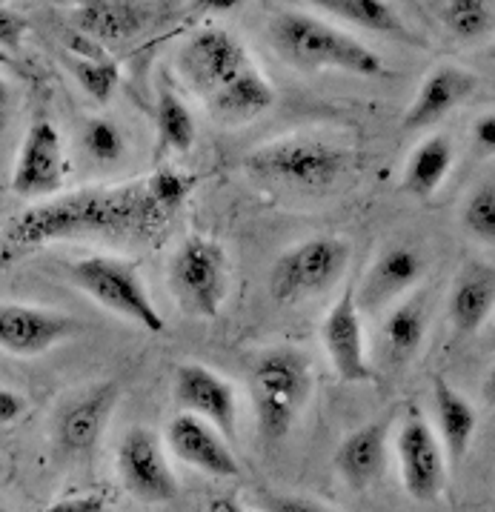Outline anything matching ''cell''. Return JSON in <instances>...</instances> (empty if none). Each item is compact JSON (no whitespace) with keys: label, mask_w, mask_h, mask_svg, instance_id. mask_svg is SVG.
<instances>
[{"label":"cell","mask_w":495,"mask_h":512,"mask_svg":"<svg viewBox=\"0 0 495 512\" xmlns=\"http://www.w3.org/2000/svg\"><path fill=\"white\" fill-rule=\"evenodd\" d=\"M0 470H3V461H0Z\"/></svg>","instance_id":"42"},{"label":"cell","mask_w":495,"mask_h":512,"mask_svg":"<svg viewBox=\"0 0 495 512\" xmlns=\"http://www.w3.org/2000/svg\"><path fill=\"white\" fill-rule=\"evenodd\" d=\"M9 101H12L9 83L0 78V126H3V121H6V112H9Z\"/></svg>","instance_id":"39"},{"label":"cell","mask_w":495,"mask_h":512,"mask_svg":"<svg viewBox=\"0 0 495 512\" xmlns=\"http://www.w3.org/2000/svg\"><path fill=\"white\" fill-rule=\"evenodd\" d=\"M461 221L473 238L495 246V184H484L475 189L464 204Z\"/></svg>","instance_id":"29"},{"label":"cell","mask_w":495,"mask_h":512,"mask_svg":"<svg viewBox=\"0 0 495 512\" xmlns=\"http://www.w3.org/2000/svg\"><path fill=\"white\" fill-rule=\"evenodd\" d=\"M247 166L255 175L287 181L295 186H330L350 169V152L344 146L315 138H284L261 146L249 155Z\"/></svg>","instance_id":"7"},{"label":"cell","mask_w":495,"mask_h":512,"mask_svg":"<svg viewBox=\"0 0 495 512\" xmlns=\"http://www.w3.org/2000/svg\"><path fill=\"white\" fill-rule=\"evenodd\" d=\"M390 418H378L361 430L350 432L335 452V470L352 490L372 487L387 467Z\"/></svg>","instance_id":"18"},{"label":"cell","mask_w":495,"mask_h":512,"mask_svg":"<svg viewBox=\"0 0 495 512\" xmlns=\"http://www.w3.org/2000/svg\"><path fill=\"white\" fill-rule=\"evenodd\" d=\"M473 141L481 152L495 155V112H487L473 123Z\"/></svg>","instance_id":"36"},{"label":"cell","mask_w":495,"mask_h":512,"mask_svg":"<svg viewBox=\"0 0 495 512\" xmlns=\"http://www.w3.org/2000/svg\"><path fill=\"white\" fill-rule=\"evenodd\" d=\"M189 192V175L161 169L144 181L86 186L29 206L0 232V272L58 241L101 238L112 244L152 246L164 238Z\"/></svg>","instance_id":"1"},{"label":"cell","mask_w":495,"mask_h":512,"mask_svg":"<svg viewBox=\"0 0 495 512\" xmlns=\"http://www.w3.org/2000/svg\"><path fill=\"white\" fill-rule=\"evenodd\" d=\"M75 69V78L83 86V92L98 103H109V98L115 95L118 89V66L106 58L98 61H89V58H78L72 63Z\"/></svg>","instance_id":"30"},{"label":"cell","mask_w":495,"mask_h":512,"mask_svg":"<svg viewBox=\"0 0 495 512\" xmlns=\"http://www.w3.org/2000/svg\"><path fill=\"white\" fill-rule=\"evenodd\" d=\"M350 244L332 235L310 238L284 252L272 267V298L278 304H295L332 289L350 267Z\"/></svg>","instance_id":"6"},{"label":"cell","mask_w":495,"mask_h":512,"mask_svg":"<svg viewBox=\"0 0 495 512\" xmlns=\"http://www.w3.org/2000/svg\"><path fill=\"white\" fill-rule=\"evenodd\" d=\"M69 272H72L75 287L109 312L138 324L149 335H158L166 329L164 315L155 307L135 264L112 258V255H92V258L75 261Z\"/></svg>","instance_id":"5"},{"label":"cell","mask_w":495,"mask_h":512,"mask_svg":"<svg viewBox=\"0 0 495 512\" xmlns=\"http://www.w3.org/2000/svg\"><path fill=\"white\" fill-rule=\"evenodd\" d=\"M0 512H6V510H3V504H0Z\"/></svg>","instance_id":"41"},{"label":"cell","mask_w":495,"mask_h":512,"mask_svg":"<svg viewBox=\"0 0 495 512\" xmlns=\"http://www.w3.org/2000/svg\"><path fill=\"white\" fill-rule=\"evenodd\" d=\"M384 344L390 349L395 361H407L421 349V341L427 335V312L421 301H404L392 309L381 327Z\"/></svg>","instance_id":"27"},{"label":"cell","mask_w":495,"mask_h":512,"mask_svg":"<svg viewBox=\"0 0 495 512\" xmlns=\"http://www.w3.org/2000/svg\"><path fill=\"white\" fill-rule=\"evenodd\" d=\"M0 63H9V55H6V52H0Z\"/></svg>","instance_id":"40"},{"label":"cell","mask_w":495,"mask_h":512,"mask_svg":"<svg viewBox=\"0 0 495 512\" xmlns=\"http://www.w3.org/2000/svg\"><path fill=\"white\" fill-rule=\"evenodd\" d=\"M481 395H484V401L495 407V367L487 372V378H484V387H481Z\"/></svg>","instance_id":"38"},{"label":"cell","mask_w":495,"mask_h":512,"mask_svg":"<svg viewBox=\"0 0 495 512\" xmlns=\"http://www.w3.org/2000/svg\"><path fill=\"white\" fill-rule=\"evenodd\" d=\"M23 412H26V398H23V395H18V392L0 387V427H6V424H15Z\"/></svg>","instance_id":"35"},{"label":"cell","mask_w":495,"mask_h":512,"mask_svg":"<svg viewBox=\"0 0 495 512\" xmlns=\"http://www.w3.org/2000/svg\"><path fill=\"white\" fill-rule=\"evenodd\" d=\"M209 512H249L244 504H238L235 498H215L209 504Z\"/></svg>","instance_id":"37"},{"label":"cell","mask_w":495,"mask_h":512,"mask_svg":"<svg viewBox=\"0 0 495 512\" xmlns=\"http://www.w3.org/2000/svg\"><path fill=\"white\" fill-rule=\"evenodd\" d=\"M321 338H324L332 369L344 384L370 381L372 367L367 358V344H364V321H361V307L352 289H347L332 304L321 327Z\"/></svg>","instance_id":"13"},{"label":"cell","mask_w":495,"mask_h":512,"mask_svg":"<svg viewBox=\"0 0 495 512\" xmlns=\"http://www.w3.org/2000/svg\"><path fill=\"white\" fill-rule=\"evenodd\" d=\"M264 510L267 512H332L330 507L301 498V495H264Z\"/></svg>","instance_id":"33"},{"label":"cell","mask_w":495,"mask_h":512,"mask_svg":"<svg viewBox=\"0 0 495 512\" xmlns=\"http://www.w3.org/2000/svg\"><path fill=\"white\" fill-rule=\"evenodd\" d=\"M75 332V321L55 309L0 304V349L32 358L66 341Z\"/></svg>","instance_id":"15"},{"label":"cell","mask_w":495,"mask_h":512,"mask_svg":"<svg viewBox=\"0 0 495 512\" xmlns=\"http://www.w3.org/2000/svg\"><path fill=\"white\" fill-rule=\"evenodd\" d=\"M310 361L304 352L275 349L258 358L249 375V392L258 432L267 441L287 438L310 395Z\"/></svg>","instance_id":"3"},{"label":"cell","mask_w":495,"mask_h":512,"mask_svg":"<svg viewBox=\"0 0 495 512\" xmlns=\"http://www.w3.org/2000/svg\"><path fill=\"white\" fill-rule=\"evenodd\" d=\"M172 395L181 410L209 421L229 444L235 441L238 398H235V390L227 378H221L218 372H212L204 364H181L175 369Z\"/></svg>","instance_id":"11"},{"label":"cell","mask_w":495,"mask_h":512,"mask_svg":"<svg viewBox=\"0 0 495 512\" xmlns=\"http://www.w3.org/2000/svg\"><path fill=\"white\" fill-rule=\"evenodd\" d=\"M272 103H275V92H272L269 81L255 66H249L244 75H238L227 89H221L212 98V109L229 121H247V118L267 112Z\"/></svg>","instance_id":"24"},{"label":"cell","mask_w":495,"mask_h":512,"mask_svg":"<svg viewBox=\"0 0 495 512\" xmlns=\"http://www.w3.org/2000/svg\"><path fill=\"white\" fill-rule=\"evenodd\" d=\"M118 404V387L115 384H98L89 392L78 395L72 404H66L55 424L58 447L69 455H86L95 450L106 430V421Z\"/></svg>","instance_id":"16"},{"label":"cell","mask_w":495,"mask_h":512,"mask_svg":"<svg viewBox=\"0 0 495 512\" xmlns=\"http://www.w3.org/2000/svg\"><path fill=\"white\" fill-rule=\"evenodd\" d=\"M26 35V18L0 6V52H9V49H18Z\"/></svg>","instance_id":"32"},{"label":"cell","mask_w":495,"mask_h":512,"mask_svg":"<svg viewBox=\"0 0 495 512\" xmlns=\"http://www.w3.org/2000/svg\"><path fill=\"white\" fill-rule=\"evenodd\" d=\"M493 332H495V324H493Z\"/></svg>","instance_id":"43"},{"label":"cell","mask_w":495,"mask_h":512,"mask_svg":"<svg viewBox=\"0 0 495 512\" xmlns=\"http://www.w3.org/2000/svg\"><path fill=\"white\" fill-rule=\"evenodd\" d=\"M155 121H158V146L169 152H189L195 144V121L192 112L186 109L184 101L164 89L158 98L155 109Z\"/></svg>","instance_id":"28"},{"label":"cell","mask_w":495,"mask_h":512,"mask_svg":"<svg viewBox=\"0 0 495 512\" xmlns=\"http://www.w3.org/2000/svg\"><path fill=\"white\" fill-rule=\"evenodd\" d=\"M83 146H86V152H89L95 161H101V164H115V161L124 155V135H121V129L112 121L95 118V121L86 123Z\"/></svg>","instance_id":"31"},{"label":"cell","mask_w":495,"mask_h":512,"mask_svg":"<svg viewBox=\"0 0 495 512\" xmlns=\"http://www.w3.org/2000/svg\"><path fill=\"white\" fill-rule=\"evenodd\" d=\"M269 41L289 66L298 69H338L358 78L384 75V61L375 49L307 12H275L269 21Z\"/></svg>","instance_id":"2"},{"label":"cell","mask_w":495,"mask_h":512,"mask_svg":"<svg viewBox=\"0 0 495 512\" xmlns=\"http://www.w3.org/2000/svg\"><path fill=\"white\" fill-rule=\"evenodd\" d=\"M433 401H435V418H438V438L441 447L447 452V458L458 464L470 444H473L475 427H478V415L475 407L461 395V392L450 387L444 378H435L433 384Z\"/></svg>","instance_id":"22"},{"label":"cell","mask_w":495,"mask_h":512,"mask_svg":"<svg viewBox=\"0 0 495 512\" xmlns=\"http://www.w3.org/2000/svg\"><path fill=\"white\" fill-rule=\"evenodd\" d=\"M66 158L55 123L35 121L21 144L12 172V192L21 198H52L63 189Z\"/></svg>","instance_id":"12"},{"label":"cell","mask_w":495,"mask_h":512,"mask_svg":"<svg viewBox=\"0 0 495 512\" xmlns=\"http://www.w3.org/2000/svg\"><path fill=\"white\" fill-rule=\"evenodd\" d=\"M118 475L124 490L144 504L178 498V478L169 467L161 438L146 427H132L118 447Z\"/></svg>","instance_id":"10"},{"label":"cell","mask_w":495,"mask_h":512,"mask_svg":"<svg viewBox=\"0 0 495 512\" xmlns=\"http://www.w3.org/2000/svg\"><path fill=\"white\" fill-rule=\"evenodd\" d=\"M152 21V6L132 0H86L75 9L83 38L95 43H126L138 38Z\"/></svg>","instance_id":"19"},{"label":"cell","mask_w":495,"mask_h":512,"mask_svg":"<svg viewBox=\"0 0 495 512\" xmlns=\"http://www.w3.org/2000/svg\"><path fill=\"white\" fill-rule=\"evenodd\" d=\"M495 309V272L473 264L467 267L450 292V321L458 332H478Z\"/></svg>","instance_id":"20"},{"label":"cell","mask_w":495,"mask_h":512,"mask_svg":"<svg viewBox=\"0 0 495 512\" xmlns=\"http://www.w3.org/2000/svg\"><path fill=\"white\" fill-rule=\"evenodd\" d=\"M395 455L401 467V481L410 498L430 504L447 484V452L427 418L418 410L404 415L395 435Z\"/></svg>","instance_id":"9"},{"label":"cell","mask_w":495,"mask_h":512,"mask_svg":"<svg viewBox=\"0 0 495 512\" xmlns=\"http://www.w3.org/2000/svg\"><path fill=\"white\" fill-rule=\"evenodd\" d=\"M438 18L461 43L487 41L495 35V3L490 0H447L438 6Z\"/></svg>","instance_id":"26"},{"label":"cell","mask_w":495,"mask_h":512,"mask_svg":"<svg viewBox=\"0 0 495 512\" xmlns=\"http://www.w3.org/2000/svg\"><path fill=\"white\" fill-rule=\"evenodd\" d=\"M475 75L467 72V69H458V66H438L433 69L415 101L410 103L407 115H404V129H427V126H435L438 121H444L455 106L467 101L475 92Z\"/></svg>","instance_id":"17"},{"label":"cell","mask_w":495,"mask_h":512,"mask_svg":"<svg viewBox=\"0 0 495 512\" xmlns=\"http://www.w3.org/2000/svg\"><path fill=\"white\" fill-rule=\"evenodd\" d=\"M424 275V261L410 246H392L375 264L364 281V307H384L390 298L407 292Z\"/></svg>","instance_id":"21"},{"label":"cell","mask_w":495,"mask_h":512,"mask_svg":"<svg viewBox=\"0 0 495 512\" xmlns=\"http://www.w3.org/2000/svg\"><path fill=\"white\" fill-rule=\"evenodd\" d=\"M318 6L324 12H332L341 21L358 26V29L390 35V38H398L404 43H415V35L407 29V23L401 21V15L384 0H321Z\"/></svg>","instance_id":"25"},{"label":"cell","mask_w":495,"mask_h":512,"mask_svg":"<svg viewBox=\"0 0 495 512\" xmlns=\"http://www.w3.org/2000/svg\"><path fill=\"white\" fill-rule=\"evenodd\" d=\"M453 144L447 135H430L427 141L415 146L410 161L404 166L401 189L413 198H430L438 192V186L447 181L453 169Z\"/></svg>","instance_id":"23"},{"label":"cell","mask_w":495,"mask_h":512,"mask_svg":"<svg viewBox=\"0 0 495 512\" xmlns=\"http://www.w3.org/2000/svg\"><path fill=\"white\" fill-rule=\"evenodd\" d=\"M106 501L98 492H81V495H72V498H61L55 501L46 512H104Z\"/></svg>","instance_id":"34"},{"label":"cell","mask_w":495,"mask_h":512,"mask_svg":"<svg viewBox=\"0 0 495 512\" xmlns=\"http://www.w3.org/2000/svg\"><path fill=\"white\" fill-rule=\"evenodd\" d=\"M175 304L192 318H215L229 295V258L224 246L189 235L175 249L166 275Z\"/></svg>","instance_id":"4"},{"label":"cell","mask_w":495,"mask_h":512,"mask_svg":"<svg viewBox=\"0 0 495 512\" xmlns=\"http://www.w3.org/2000/svg\"><path fill=\"white\" fill-rule=\"evenodd\" d=\"M166 447L175 452L178 461L212 478H232L241 472L227 438L198 415L178 412L166 427Z\"/></svg>","instance_id":"14"},{"label":"cell","mask_w":495,"mask_h":512,"mask_svg":"<svg viewBox=\"0 0 495 512\" xmlns=\"http://www.w3.org/2000/svg\"><path fill=\"white\" fill-rule=\"evenodd\" d=\"M249 66L252 63L244 43L224 26H204L192 32L178 52V69L184 81L198 95H207L209 101L238 75H244Z\"/></svg>","instance_id":"8"}]
</instances>
